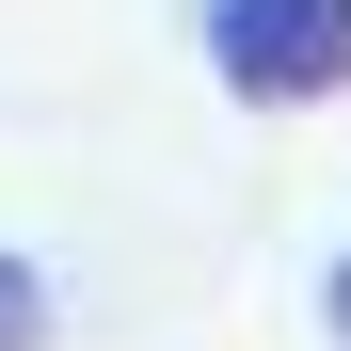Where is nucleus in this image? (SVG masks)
I'll return each mask as SVG.
<instances>
[{"label":"nucleus","instance_id":"1","mask_svg":"<svg viewBox=\"0 0 351 351\" xmlns=\"http://www.w3.org/2000/svg\"><path fill=\"white\" fill-rule=\"evenodd\" d=\"M208 80L240 112H319L351 96V0H208Z\"/></svg>","mask_w":351,"mask_h":351},{"label":"nucleus","instance_id":"2","mask_svg":"<svg viewBox=\"0 0 351 351\" xmlns=\"http://www.w3.org/2000/svg\"><path fill=\"white\" fill-rule=\"evenodd\" d=\"M64 335V304H48V271L32 256H0V351H48Z\"/></svg>","mask_w":351,"mask_h":351},{"label":"nucleus","instance_id":"3","mask_svg":"<svg viewBox=\"0 0 351 351\" xmlns=\"http://www.w3.org/2000/svg\"><path fill=\"white\" fill-rule=\"evenodd\" d=\"M319 335L351 351V240H335V271H319Z\"/></svg>","mask_w":351,"mask_h":351}]
</instances>
